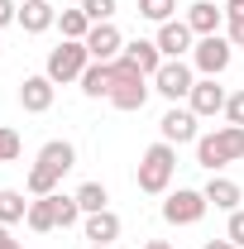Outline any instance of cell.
Masks as SVG:
<instances>
[{
  "instance_id": "cell-22",
  "label": "cell",
  "mask_w": 244,
  "mask_h": 249,
  "mask_svg": "<svg viewBox=\"0 0 244 249\" xmlns=\"http://www.w3.org/2000/svg\"><path fill=\"white\" fill-rule=\"evenodd\" d=\"M29 216V201H24V192H15V187H0V225H15V220Z\"/></svg>"
},
{
  "instance_id": "cell-7",
  "label": "cell",
  "mask_w": 244,
  "mask_h": 249,
  "mask_svg": "<svg viewBox=\"0 0 244 249\" xmlns=\"http://www.w3.org/2000/svg\"><path fill=\"white\" fill-rule=\"evenodd\" d=\"M225 101H230V96H225V87H220L215 77H201V82L192 87V96H187V106L196 110V120H206V115H220V110H225Z\"/></svg>"
},
{
  "instance_id": "cell-17",
  "label": "cell",
  "mask_w": 244,
  "mask_h": 249,
  "mask_svg": "<svg viewBox=\"0 0 244 249\" xmlns=\"http://www.w3.org/2000/svg\"><path fill=\"white\" fill-rule=\"evenodd\" d=\"M240 182H230V178H215L211 173V182H206V201H211L215 211H240Z\"/></svg>"
},
{
  "instance_id": "cell-6",
  "label": "cell",
  "mask_w": 244,
  "mask_h": 249,
  "mask_svg": "<svg viewBox=\"0 0 244 249\" xmlns=\"http://www.w3.org/2000/svg\"><path fill=\"white\" fill-rule=\"evenodd\" d=\"M192 87H196V77H192V67H187L182 58H168L158 72H153V91L158 96H168L173 106L182 101V96H192Z\"/></svg>"
},
{
  "instance_id": "cell-26",
  "label": "cell",
  "mask_w": 244,
  "mask_h": 249,
  "mask_svg": "<svg viewBox=\"0 0 244 249\" xmlns=\"http://www.w3.org/2000/svg\"><path fill=\"white\" fill-rule=\"evenodd\" d=\"M173 10H177V0H139V15L153 19V24H168V19H173Z\"/></svg>"
},
{
  "instance_id": "cell-3",
  "label": "cell",
  "mask_w": 244,
  "mask_h": 249,
  "mask_svg": "<svg viewBox=\"0 0 244 249\" xmlns=\"http://www.w3.org/2000/svg\"><path fill=\"white\" fill-rule=\"evenodd\" d=\"M91 67V53H87V43H77V38H62L58 48L48 53V82L62 87V82H82V72Z\"/></svg>"
},
{
  "instance_id": "cell-36",
  "label": "cell",
  "mask_w": 244,
  "mask_h": 249,
  "mask_svg": "<svg viewBox=\"0 0 244 249\" xmlns=\"http://www.w3.org/2000/svg\"><path fill=\"white\" fill-rule=\"evenodd\" d=\"M144 249H173V245H168V240H149Z\"/></svg>"
},
{
  "instance_id": "cell-11",
  "label": "cell",
  "mask_w": 244,
  "mask_h": 249,
  "mask_svg": "<svg viewBox=\"0 0 244 249\" xmlns=\"http://www.w3.org/2000/svg\"><path fill=\"white\" fill-rule=\"evenodd\" d=\"M19 106H24L29 115L53 110V82H48V72H38V77H24V82H19Z\"/></svg>"
},
{
  "instance_id": "cell-19",
  "label": "cell",
  "mask_w": 244,
  "mask_h": 249,
  "mask_svg": "<svg viewBox=\"0 0 244 249\" xmlns=\"http://www.w3.org/2000/svg\"><path fill=\"white\" fill-rule=\"evenodd\" d=\"M29 230L34 235H48V230H58V211H53V192H48V196H34L29 201Z\"/></svg>"
},
{
  "instance_id": "cell-32",
  "label": "cell",
  "mask_w": 244,
  "mask_h": 249,
  "mask_svg": "<svg viewBox=\"0 0 244 249\" xmlns=\"http://www.w3.org/2000/svg\"><path fill=\"white\" fill-rule=\"evenodd\" d=\"M235 48H244V19H230V34H225Z\"/></svg>"
},
{
  "instance_id": "cell-8",
  "label": "cell",
  "mask_w": 244,
  "mask_h": 249,
  "mask_svg": "<svg viewBox=\"0 0 244 249\" xmlns=\"http://www.w3.org/2000/svg\"><path fill=\"white\" fill-rule=\"evenodd\" d=\"M87 53H91V62H115L124 53V38L115 24H91V34H87Z\"/></svg>"
},
{
  "instance_id": "cell-33",
  "label": "cell",
  "mask_w": 244,
  "mask_h": 249,
  "mask_svg": "<svg viewBox=\"0 0 244 249\" xmlns=\"http://www.w3.org/2000/svg\"><path fill=\"white\" fill-rule=\"evenodd\" d=\"M225 19H244V0H225Z\"/></svg>"
},
{
  "instance_id": "cell-34",
  "label": "cell",
  "mask_w": 244,
  "mask_h": 249,
  "mask_svg": "<svg viewBox=\"0 0 244 249\" xmlns=\"http://www.w3.org/2000/svg\"><path fill=\"white\" fill-rule=\"evenodd\" d=\"M201 249H240V245H230V240H206Z\"/></svg>"
},
{
  "instance_id": "cell-4",
  "label": "cell",
  "mask_w": 244,
  "mask_h": 249,
  "mask_svg": "<svg viewBox=\"0 0 244 249\" xmlns=\"http://www.w3.org/2000/svg\"><path fill=\"white\" fill-rule=\"evenodd\" d=\"M206 192H192V187H177V192H168V201H163V220L168 225H196V220L206 216Z\"/></svg>"
},
{
  "instance_id": "cell-31",
  "label": "cell",
  "mask_w": 244,
  "mask_h": 249,
  "mask_svg": "<svg viewBox=\"0 0 244 249\" xmlns=\"http://www.w3.org/2000/svg\"><path fill=\"white\" fill-rule=\"evenodd\" d=\"M5 24H19V5L15 0H0V29Z\"/></svg>"
},
{
  "instance_id": "cell-20",
  "label": "cell",
  "mask_w": 244,
  "mask_h": 249,
  "mask_svg": "<svg viewBox=\"0 0 244 249\" xmlns=\"http://www.w3.org/2000/svg\"><path fill=\"white\" fill-rule=\"evenodd\" d=\"M38 163H48V168H58V173H67V168L77 163V149H72L67 139H48V144L38 149Z\"/></svg>"
},
{
  "instance_id": "cell-35",
  "label": "cell",
  "mask_w": 244,
  "mask_h": 249,
  "mask_svg": "<svg viewBox=\"0 0 244 249\" xmlns=\"http://www.w3.org/2000/svg\"><path fill=\"white\" fill-rule=\"evenodd\" d=\"M10 245H15V240H10V230L0 225V249H10Z\"/></svg>"
},
{
  "instance_id": "cell-9",
  "label": "cell",
  "mask_w": 244,
  "mask_h": 249,
  "mask_svg": "<svg viewBox=\"0 0 244 249\" xmlns=\"http://www.w3.org/2000/svg\"><path fill=\"white\" fill-rule=\"evenodd\" d=\"M192 38H196V34H192L187 19H168V24H158V38H153V43H158L163 58H182L187 48H196Z\"/></svg>"
},
{
  "instance_id": "cell-15",
  "label": "cell",
  "mask_w": 244,
  "mask_h": 249,
  "mask_svg": "<svg viewBox=\"0 0 244 249\" xmlns=\"http://www.w3.org/2000/svg\"><path fill=\"white\" fill-rule=\"evenodd\" d=\"M82 230H87V240H91V245H110V240H120V216H115L110 206H105V211H91Z\"/></svg>"
},
{
  "instance_id": "cell-27",
  "label": "cell",
  "mask_w": 244,
  "mask_h": 249,
  "mask_svg": "<svg viewBox=\"0 0 244 249\" xmlns=\"http://www.w3.org/2000/svg\"><path fill=\"white\" fill-rule=\"evenodd\" d=\"M115 5H120V0H82V10H87L91 24H110V19H115Z\"/></svg>"
},
{
  "instance_id": "cell-10",
  "label": "cell",
  "mask_w": 244,
  "mask_h": 249,
  "mask_svg": "<svg viewBox=\"0 0 244 249\" xmlns=\"http://www.w3.org/2000/svg\"><path fill=\"white\" fill-rule=\"evenodd\" d=\"M158 129H163V144H192V139H201L196 134V110L187 106V110H168L163 120H158Z\"/></svg>"
},
{
  "instance_id": "cell-29",
  "label": "cell",
  "mask_w": 244,
  "mask_h": 249,
  "mask_svg": "<svg viewBox=\"0 0 244 249\" xmlns=\"http://www.w3.org/2000/svg\"><path fill=\"white\" fill-rule=\"evenodd\" d=\"M225 120H230V124H244V91H235L230 101H225Z\"/></svg>"
},
{
  "instance_id": "cell-1",
  "label": "cell",
  "mask_w": 244,
  "mask_h": 249,
  "mask_svg": "<svg viewBox=\"0 0 244 249\" xmlns=\"http://www.w3.org/2000/svg\"><path fill=\"white\" fill-rule=\"evenodd\" d=\"M240 158H244V124H220V129L196 139V163L211 173L225 163H240Z\"/></svg>"
},
{
  "instance_id": "cell-25",
  "label": "cell",
  "mask_w": 244,
  "mask_h": 249,
  "mask_svg": "<svg viewBox=\"0 0 244 249\" xmlns=\"http://www.w3.org/2000/svg\"><path fill=\"white\" fill-rule=\"evenodd\" d=\"M53 211H58V225L67 230V225H77V220L87 216L82 206H77V196H62V192H53Z\"/></svg>"
},
{
  "instance_id": "cell-23",
  "label": "cell",
  "mask_w": 244,
  "mask_h": 249,
  "mask_svg": "<svg viewBox=\"0 0 244 249\" xmlns=\"http://www.w3.org/2000/svg\"><path fill=\"white\" fill-rule=\"evenodd\" d=\"M72 196H77V206H82L87 216H91V211H105V201H110V192H105L101 182H82Z\"/></svg>"
},
{
  "instance_id": "cell-16",
  "label": "cell",
  "mask_w": 244,
  "mask_h": 249,
  "mask_svg": "<svg viewBox=\"0 0 244 249\" xmlns=\"http://www.w3.org/2000/svg\"><path fill=\"white\" fill-rule=\"evenodd\" d=\"M149 77H134V82H115V91H110V106L115 110H144V101H149V87H144Z\"/></svg>"
},
{
  "instance_id": "cell-37",
  "label": "cell",
  "mask_w": 244,
  "mask_h": 249,
  "mask_svg": "<svg viewBox=\"0 0 244 249\" xmlns=\"http://www.w3.org/2000/svg\"><path fill=\"white\" fill-rule=\"evenodd\" d=\"M10 249H24V245H19V240H15V245H10Z\"/></svg>"
},
{
  "instance_id": "cell-18",
  "label": "cell",
  "mask_w": 244,
  "mask_h": 249,
  "mask_svg": "<svg viewBox=\"0 0 244 249\" xmlns=\"http://www.w3.org/2000/svg\"><path fill=\"white\" fill-rule=\"evenodd\" d=\"M110 87H115V72H110V62H91V67H87V72H82V91L91 96H105V101H110Z\"/></svg>"
},
{
  "instance_id": "cell-28",
  "label": "cell",
  "mask_w": 244,
  "mask_h": 249,
  "mask_svg": "<svg viewBox=\"0 0 244 249\" xmlns=\"http://www.w3.org/2000/svg\"><path fill=\"white\" fill-rule=\"evenodd\" d=\"M15 158H19V134L0 124V163H15Z\"/></svg>"
},
{
  "instance_id": "cell-12",
  "label": "cell",
  "mask_w": 244,
  "mask_h": 249,
  "mask_svg": "<svg viewBox=\"0 0 244 249\" xmlns=\"http://www.w3.org/2000/svg\"><path fill=\"white\" fill-rule=\"evenodd\" d=\"M53 24H58V10L48 0H24L19 5V29L24 34H43V29H53Z\"/></svg>"
},
{
  "instance_id": "cell-2",
  "label": "cell",
  "mask_w": 244,
  "mask_h": 249,
  "mask_svg": "<svg viewBox=\"0 0 244 249\" xmlns=\"http://www.w3.org/2000/svg\"><path fill=\"white\" fill-rule=\"evenodd\" d=\"M173 173H177V154H173V144H149L144 149V158H139V192H149V196H158V192H168V182H173Z\"/></svg>"
},
{
  "instance_id": "cell-5",
  "label": "cell",
  "mask_w": 244,
  "mask_h": 249,
  "mask_svg": "<svg viewBox=\"0 0 244 249\" xmlns=\"http://www.w3.org/2000/svg\"><path fill=\"white\" fill-rule=\"evenodd\" d=\"M235 58V43L230 38H220V34H206V38H196V48H192V62H196V72L201 77H220L225 67Z\"/></svg>"
},
{
  "instance_id": "cell-30",
  "label": "cell",
  "mask_w": 244,
  "mask_h": 249,
  "mask_svg": "<svg viewBox=\"0 0 244 249\" xmlns=\"http://www.w3.org/2000/svg\"><path fill=\"white\" fill-rule=\"evenodd\" d=\"M225 240L244 249V211H230V230H225Z\"/></svg>"
},
{
  "instance_id": "cell-14",
  "label": "cell",
  "mask_w": 244,
  "mask_h": 249,
  "mask_svg": "<svg viewBox=\"0 0 244 249\" xmlns=\"http://www.w3.org/2000/svg\"><path fill=\"white\" fill-rule=\"evenodd\" d=\"M187 24H192V34H220V24H225V10H215L211 0H196V5H187Z\"/></svg>"
},
{
  "instance_id": "cell-13",
  "label": "cell",
  "mask_w": 244,
  "mask_h": 249,
  "mask_svg": "<svg viewBox=\"0 0 244 249\" xmlns=\"http://www.w3.org/2000/svg\"><path fill=\"white\" fill-rule=\"evenodd\" d=\"M124 58L134 62V67H139V72H144V77H153V72H158V67H163V53H158V43H153V38H129V43H124Z\"/></svg>"
},
{
  "instance_id": "cell-38",
  "label": "cell",
  "mask_w": 244,
  "mask_h": 249,
  "mask_svg": "<svg viewBox=\"0 0 244 249\" xmlns=\"http://www.w3.org/2000/svg\"><path fill=\"white\" fill-rule=\"evenodd\" d=\"M91 249H110V245H91Z\"/></svg>"
},
{
  "instance_id": "cell-24",
  "label": "cell",
  "mask_w": 244,
  "mask_h": 249,
  "mask_svg": "<svg viewBox=\"0 0 244 249\" xmlns=\"http://www.w3.org/2000/svg\"><path fill=\"white\" fill-rule=\"evenodd\" d=\"M58 178H62L58 168H48V163H34V168H29V182H24V187H29L34 196H48V192L58 187Z\"/></svg>"
},
{
  "instance_id": "cell-21",
  "label": "cell",
  "mask_w": 244,
  "mask_h": 249,
  "mask_svg": "<svg viewBox=\"0 0 244 249\" xmlns=\"http://www.w3.org/2000/svg\"><path fill=\"white\" fill-rule=\"evenodd\" d=\"M58 29H62V38H77V43H87L91 19H87V10H82V5H77V10H58Z\"/></svg>"
}]
</instances>
